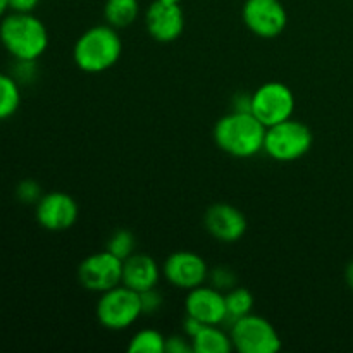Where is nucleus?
<instances>
[{
    "instance_id": "obj_1",
    "label": "nucleus",
    "mask_w": 353,
    "mask_h": 353,
    "mask_svg": "<svg viewBox=\"0 0 353 353\" xmlns=\"http://www.w3.org/2000/svg\"><path fill=\"white\" fill-rule=\"evenodd\" d=\"M0 43L14 61H38L48 48V30L33 12H9L0 19Z\"/></svg>"
},
{
    "instance_id": "obj_2",
    "label": "nucleus",
    "mask_w": 353,
    "mask_h": 353,
    "mask_svg": "<svg viewBox=\"0 0 353 353\" xmlns=\"http://www.w3.org/2000/svg\"><path fill=\"white\" fill-rule=\"evenodd\" d=\"M265 130L268 128L252 112L231 110L217 121L212 137L224 154L236 159H250L264 150Z\"/></svg>"
},
{
    "instance_id": "obj_3",
    "label": "nucleus",
    "mask_w": 353,
    "mask_h": 353,
    "mask_svg": "<svg viewBox=\"0 0 353 353\" xmlns=\"http://www.w3.org/2000/svg\"><path fill=\"white\" fill-rule=\"evenodd\" d=\"M123 55V40L119 31L110 24H97L88 28L76 40L72 61L83 72L99 74L109 71Z\"/></svg>"
},
{
    "instance_id": "obj_4",
    "label": "nucleus",
    "mask_w": 353,
    "mask_h": 353,
    "mask_svg": "<svg viewBox=\"0 0 353 353\" xmlns=\"http://www.w3.org/2000/svg\"><path fill=\"white\" fill-rule=\"evenodd\" d=\"M314 143L310 128L293 117L265 130L264 152L278 162H293L309 154Z\"/></svg>"
},
{
    "instance_id": "obj_5",
    "label": "nucleus",
    "mask_w": 353,
    "mask_h": 353,
    "mask_svg": "<svg viewBox=\"0 0 353 353\" xmlns=\"http://www.w3.org/2000/svg\"><path fill=\"white\" fill-rule=\"evenodd\" d=\"M97 321L100 326L109 331H124L133 326L143 312H141L140 293L128 288L121 283L109 292L100 293L95 307Z\"/></svg>"
},
{
    "instance_id": "obj_6",
    "label": "nucleus",
    "mask_w": 353,
    "mask_h": 353,
    "mask_svg": "<svg viewBox=\"0 0 353 353\" xmlns=\"http://www.w3.org/2000/svg\"><path fill=\"white\" fill-rule=\"evenodd\" d=\"M233 348L240 353H276L283 341L276 327L265 317L248 314L230 327Z\"/></svg>"
},
{
    "instance_id": "obj_7",
    "label": "nucleus",
    "mask_w": 353,
    "mask_h": 353,
    "mask_svg": "<svg viewBox=\"0 0 353 353\" xmlns=\"http://www.w3.org/2000/svg\"><path fill=\"white\" fill-rule=\"evenodd\" d=\"M250 112L265 128L274 126L293 117L295 95L292 88L281 81H268L252 93Z\"/></svg>"
},
{
    "instance_id": "obj_8",
    "label": "nucleus",
    "mask_w": 353,
    "mask_h": 353,
    "mask_svg": "<svg viewBox=\"0 0 353 353\" xmlns=\"http://www.w3.org/2000/svg\"><path fill=\"white\" fill-rule=\"evenodd\" d=\"M241 19L255 37L272 40L288 26V12L281 0H245Z\"/></svg>"
},
{
    "instance_id": "obj_9",
    "label": "nucleus",
    "mask_w": 353,
    "mask_h": 353,
    "mask_svg": "<svg viewBox=\"0 0 353 353\" xmlns=\"http://www.w3.org/2000/svg\"><path fill=\"white\" fill-rule=\"evenodd\" d=\"M78 281L88 292H109L123 283V261L107 250L88 255L78 265Z\"/></svg>"
},
{
    "instance_id": "obj_10",
    "label": "nucleus",
    "mask_w": 353,
    "mask_h": 353,
    "mask_svg": "<svg viewBox=\"0 0 353 353\" xmlns=\"http://www.w3.org/2000/svg\"><path fill=\"white\" fill-rule=\"evenodd\" d=\"M37 223L52 233L71 230L79 216V207L71 195L64 192L43 193L34 205Z\"/></svg>"
},
{
    "instance_id": "obj_11",
    "label": "nucleus",
    "mask_w": 353,
    "mask_h": 353,
    "mask_svg": "<svg viewBox=\"0 0 353 353\" xmlns=\"http://www.w3.org/2000/svg\"><path fill=\"white\" fill-rule=\"evenodd\" d=\"M162 274L179 290H193L209 279V265L202 255L195 252L179 250L169 255L162 265Z\"/></svg>"
},
{
    "instance_id": "obj_12",
    "label": "nucleus",
    "mask_w": 353,
    "mask_h": 353,
    "mask_svg": "<svg viewBox=\"0 0 353 353\" xmlns=\"http://www.w3.org/2000/svg\"><path fill=\"white\" fill-rule=\"evenodd\" d=\"M145 28L155 41L171 43L185 31V12L179 3L154 0L145 10Z\"/></svg>"
},
{
    "instance_id": "obj_13",
    "label": "nucleus",
    "mask_w": 353,
    "mask_h": 353,
    "mask_svg": "<svg viewBox=\"0 0 353 353\" xmlns=\"http://www.w3.org/2000/svg\"><path fill=\"white\" fill-rule=\"evenodd\" d=\"M207 233L223 243L241 240L248 230V221L240 209L230 203H214L203 214Z\"/></svg>"
},
{
    "instance_id": "obj_14",
    "label": "nucleus",
    "mask_w": 353,
    "mask_h": 353,
    "mask_svg": "<svg viewBox=\"0 0 353 353\" xmlns=\"http://www.w3.org/2000/svg\"><path fill=\"white\" fill-rule=\"evenodd\" d=\"M186 316H192L203 324L226 323V300L221 290L214 286L200 285L196 288L188 290L185 299Z\"/></svg>"
},
{
    "instance_id": "obj_15",
    "label": "nucleus",
    "mask_w": 353,
    "mask_h": 353,
    "mask_svg": "<svg viewBox=\"0 0 353 353\" xmlns=\"http://www.w3.org/2000/svg\"><path fill=\"white\" fill-rule=\"evenodd\" d=\"M161 268L154 257L147 254H133L123 262V285L141 293L157 288Z\"/></svg>"
},
{
    "instance_id": "obj_16",
    "label": "nucleus",
    "mask_w": 353,
    "mask_h": 353,
    "mask_svg": "<svg viewBox=\"0 0 353 353\" xmlns=\"http://www.w3.org/2000/svg\"><path fill=\"white\" fill-rule=\"evenodd\" d=\"M192 347L195 353H230L234 350L230 334L216 324H205L192 340Z\"/></svg>"
},
{
    "instance_id": "obj_17",
    "label": "nucleus",
    "mask_w": 353,
    "mask_h": 353,
    "mask_svg": "<svg viewBox=\"0 0 353 353\" xmlns=\"http://www.w3.org/2000/svg\"><path fill=\"white\" fill-rule=\"evenodd\" d=\"M140 16L138 0H105L103 3V21L116 30L130 28Z\"/></svg>"
},
{
    "instance_id": "obj_18",
    "label": "nucleus",
    "mask_w": 353,
    "mask_h": 353,
    "mask_svg": "<svg viewBox=\"0 0 353 353\" xmlns=\"http://www.w3.org/2000/svg\"><path fill=\"white\" fill-rule=\"evenodd\" d=\"M21 85L12 74L0 72V121L10 119L19 110Z\"/></svg>"
},
{
    "instance_id": "obj_19",
    "label": "nucleus",
    "mask_w": 353,
    "mask_h": 353,
    "mask_svg": "<svg viewBox=\"0 0 353 353\" xmlns=\"http://www.w3.org/2000/svg\"><path fill=\"white\" fill-rule=\"evenodd\" d=\"M226 300V323L233 324L234 321L241 319V317L248 316L254 310V295L250 290L241 288V286H234L230 292L224 295Z\"/></svg>"
},
{
    "instance_id": "obj_20",
    "label": "nucleus",
    "mask_w": 353,
    "mask_h": 353,
    "mask_svg": "<svg viewBox=\"0 0 353 353\" xmlns=\"http://www.w3.org/2000/svg\"><path fill=\"white\" fill-rule=\"evenodd\" d=\"M130 353H164L165 338L155 330H140L128 345Z\"/></svg>"
},
{
    "instance_id": "obj_21",
    "label": "nucleus",
    "mask_w": 353,
    "mask_h": 353,
    "mask_svg": "<svg viewBox=\"0 0 353 353\" xmlns=\"http://www.w3.org/2000/svg\"><path fill=\"white\" fill-rule=\"evenodd\" d=\"M134 247H137V240L130 230H116L105 243V250L123 262L134 254Z\"/></svg>"
},
{
    "instance_id": "obj_22",
    "label": "nucleus",
    "mask_w": 353,
    "mask_h": 353,
    "mask_svg": "<svg viewBox=\"0 0 353 353\" xmlns=\"http://www.w3.org/2000/svg\"><path fill=\"white\" fill-rule=\"evenodd\" d=\"M41 186L40 183H37L34 179H23L19 185L16 186V199L21 203H26V205H37L38 200L41 199Z\"/></svg>"
},
{
    "instance_id": "obj_23",
    "label": "nucleus",
    "mask_w": 353,
    "mask_h": 353,
    "mask_svg": "<svg viewBox=\"0 0 353 353\" xmlns=\"http://www.w3.org/2000/svg\"><path fill=\"white\" fill-rule=\"evenodd\" d=\"M209 281L212 283L214 288L228 290L230 292L231 288L236 286V274L233 272V269L226 268V265H219V268H214L212 271H209Z\"/></svg>"
},
{
    "instance_id": "obj_24",
    "label": "nucleus",
    "mask_w": 353,
    "mask_h": 353,
    "mask_svg": "<svg viewBox=\"0 0 353 353\" xmlns=\"http://www.w3.org/2000/svg\"><path fill=\"white\" fill-rule=\"evenodd\" d=\"M10 74L17 79L19 85H30L38 76L37 61H16V65H14Z\"/></svg>"
},
{
    "instance_id": "obj_25",
    "label": "nucleus",
    "mask_w": 353,
    "mask_h": 353,
    "mask_svg": "<svg viewBox=\"0 0 353 353\" xmlns=\"http://www.w3.org/2000/svg\"><path fill=\"white\" fill-rule=\"evenodd\" d=\"M140 302H141V312L143 316H152L157 312L164 303V296L161 295L157 288L147 290V292L140 293Z\"/></svg>"
},
{
    "instance_id": "obj_26",
    "label": "nucleus",
    "mask_w": 353,
    "mask_h": 353,
    "mask_svg": "<svg viewBox=\"0 0 353 353\" xmlns=\"http://www.w3.org/2000/svg\"><path fill=\"white\" fill-rule=\"evenodd\" d=\"M192 340L183 334H172L165 338V353H192Z\"/></svg>"
},
{
    "instance_id": "obj_27",
    "label": "nucleus",
    "mask_w": 353,
    "mask_h": 353,
    "mask_svg": "<svg viewBox=\"0 0 353 353\" xmlns=\"http://www.w3.org/2000/svg\"><path fill=\"white\" fill-rule=\"evenodd\" d=\"M40 0H9L10 12H34Z\"/></svg>"
},
{
    "instance_id": "obj_28",
    "label": "nucleus",
    "mask_w": 353,
    "mask_h": 353,
    "mask_svg": "<svg viewBox=\"0 0 353 353\" xmlns=\"http://www.w3.org/2000/svg\"><path fill=\"white\" fill-rule=\"evenodd\" d=\"M203 326H205V324L200 323L199 319H195V317L192 316H186L185 323H183V331H185V334L190 340H193V338L200 333V330H202Z\"/></svg>"
},
{
    "instance_id": "obj_29",
    "label": "nucleus",
    "mask_w": 353,
    "mask_h": 353,
    "mask_svg": "<svg viewBox=\"0 0 353 353\" xmlns=\"http://www.w3.org/2000/svg\"><path fill=\"white\" fill-rule=\"evenodd\" d=\"M345 281H347L348 288L353 292V261L348 262L347 269H345Z\"/></svg>"
},
{
    "instance_id": "obj_30",
    "label": "nucleus",
    "mask_w": 353,
    "mask_h": 353,
    "mask_svg": "<svg viewBox=\"0 0 353 353\" xmlns=\"http://www.w3.org/2000/svg\"><path fill=\"white\" fill-rule=\"evenodd\" d=\"M9 10V0H0V19L7 14Z\"/></svg>"
},
{
    "instance_id": "obj_31",
    "label": "nucleus",
    "mask_w": 353,
    "mask_h": 353,
    "mask_svg": "<svg viewBox=\"0 0 353 353\" xmlns=\"http://www.w3.org/2000/svg\"><path fill=\"white\" fill-rule=\"evenodd\" d=\"M159 2H164V3H181V0H159Z\"/></svg>"
}]
</instances>
